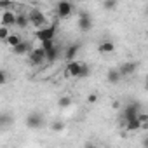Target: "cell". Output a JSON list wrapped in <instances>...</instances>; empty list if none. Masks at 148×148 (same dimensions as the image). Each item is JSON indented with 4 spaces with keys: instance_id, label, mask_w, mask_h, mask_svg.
<instances>
[{
    "instance_id": "obj_1",
    "label": "cell",
    "mask_w": 148,
    "mask_h": 148,
    "mask_svg": "<svg viewBox=\"0 0 148 148\" xmlns=\"http://www.w3.org/2000/svg\"><path fill=\"white\" fill-rule=\"evenodd\" d=\"M28 18H30V25L35 26V28H38V30L45 28V25H47V18H45V14L40 9H32L28 12Z\"/></svg>"
},
{
    "instance_id": "obj_2",
    "label": "cell",
    "mask_w": 148,
    "mask_h": 148,
    "mask_svg": "<svg viewBox=\"0 0 148 148\" xmlns=\"http://www.w3.org/2000/svg\"><path fill=\"white\" fill-rule=\"evenodd\" d=\"M35 37L44 44V42H54V37H56V25H49L45 28H40L35 32Z\"/></svg>"
},
{
    "instance_id": "obj_3",
    "label": "cell",
    "mask_w": 148,
    "mask_h": 148,
    "mask_svg": "<svg viewBox=\"0 0 148 148\" xmlns=\"http://www.w3.org/2000/svg\"><path fill=\"white\" fill-rule=\"evenodd\" d=\"M82 61H70L66 66H64V77L66 79H79L80 71H82Z\"/></svg>"
},
{
    "instance_id": "obj_4",
    "label": "cell",
    "mask_w": 148,
    "mask_h": 148,
    "mask_svg": "<svg viewBox=\"0 0 148 148\" xmlns=\"http://www.w3.org/2000/svg\"><path fill=\"white\" fill-rule=\"evenodd\" d=\"M45 56H47V52L42 47H33V51L28 54V61H30V64L38 66V64H42L45 61Z\"/></svg>"
},
{
    "instance_id": "obj_5",
    "label": "cell",
    "mask_w": 148,
    "mask_h": 148,
    "mask_svg": "<svg viewBox=\"0 0 148 148\" xmlns=\"http://www.w3.org/2000/svg\"><path fill=\"white\" fill-rule=\"evenodd\" d=\"M139 113H141V110H139V105L132 101V103L125 105V108H124V112H122V117H124V120H125V122H129V120H134V119H138V117H139Z\"/></svg>"
},
{
    "instance_id": "obj_6",
    "label": "cell",
    "mask_w": 148,
    "mask_h": 148,
    "mask_svg": "<svg viewBox=\"0 0 148 148\" xmlns=\"http://www.w3.org/2000/svg\"><path fill=\"white\" fill-rule=\"evenodd\" d=\"M56 14L61 19L70 18L73 14V4H70V2H58L56 4Z\"/></svg>"
},
{
    "instance_id": "obj_7",
    "label": "cell",
    "mask_w": 148,
    "mask_h": 148,
    "mask_svg": "<svg viewBox=\"0 0 148 148\" xmlns=\"http://www.w3.org/2000/svg\"><path fill=\"white\" fill-rule=\"evenodd\" d=\"M44 115L42 113H38V112H32L28 117H26V125L30 127V129H38V127H42L44 125Z\"/></svg>"
},
{
    "instance_id": "obj_8",
    "label": "cell",
    "mask_w": 148,
    "mask_h": 148,
    "mask_svg": "<svg viewBox=\"0 0 148 148\" xmlns=\"http://www.w3.org/2000/svg\"><path fill=\"white\" fill-rule=\"evenodd\" d=\"M138 66H139L138 61H125V63H122L119 66V70L122 73V77H129V75H132V73L138 70Z\"/></svg>"
},
{
    "instance_id": "obj_9",
    "label": "cell",
    "mask_w": 148,
    "mask_h": 148,
    "mask_svg": "<svg viewBox=\"0 0 148 148\" xmlns=\"http://www.w3.org/2000/svg\"><path fill=\"white\" fill-rule=\"evenodd\" d=\"M0 23H2V26H5V28L16 26V14H14V11H4L2 18H0Z\"/></svg>"
},
{
    "instance_id": "obj_10",
    "label": "cell",
    "mask_w": 148,
    "mask_h": 148,
    "mask_svg": "<svg viewBox=\"0 0 148 148\" xmlns=\"http://www.w3.org/2000/svg\"><path fill=\"white\" fill-rule=\"evenodd\" d=\"M79 28H80L82 32H89V30L92 28V19H91L89 12H82V14L79 16Z\"/></svg>"
},
{
    "instance_id": "obj_11",
    "label": "cell",
    "mask_w": 148,
    "mask_h": 148,
    "mask_svg": "<svg viewBox=\"0 0 148 148\" xmlns=\"http://www.w3.org/2000/svg\"><path fill=\"white\" fill-rule=\"evenodd\" d=\"M32 51H33V47H32V42H28V40H23L19 45H16V47L12 49V52H14V54H18V56L30 54Z\"/></svg>"
},
{
    "instance_id": "obj_12",
    "label": "cell",
    "mask_w": 148,
    "mask_h": 148,
    "mask_svg": "<svg viewBox=\"0 0 148 148\" xmlns=\"http://www.w3.org/2000/svg\"><path fill=\"white\" fill-rule=\"evenodd\" d=\"M115 51V44L112 42V40H101L99 44H98V52L99 54H112Z\"/></svg>"
},
{
    "instance_id": "obj_13",
    "label": "cell",
    "mask_w": 148,
    "mask_h": 148,
    "mask_svg": "<svg viewBox=\"0 0 148 148\" xmlns=\"http://www.w3.org/2000/svg\"><path fill=\"white\" fill-rule=\"evenodd\" d=\"M120 79H122V73H120L119 68H110V70L106 71V80H108L110 84H119Z\"/></svg>"
},
{
    "instance_id": "obj_14",
    "label": "cell",
    "mask_w": 148,
    "mask_h": 148,
    "mask_svg": "<svg viewBox=\"0 0 148 148\" xmlns=\"http://www.w3.org/2000/svg\"><path fill=\"white\" fill-rule=\"evenodd\" d=\"M79 51H80V45H79V44H71V45L66 49V52H64V58L68 59V63H70V61H75V58H77Z\"/></svg>"
},
{
    "instance_id": "obj_15",
    "label": "cell",
    "mask_w": 148,
    "mask_h": 148,
    "mask_svg": "<svg viewBox=\"0 0 148 148\" xmlns=\"http://www.w3.org/2000/svg\"><path fill=\"white\" fill-rule=\"evenodd\" d=\"M28 25H30L28 12H19V14H16V26H19V28H26Z\"/></svg>"
},
{
    "instance_id": "obj_16",
    "label": "cell",
    "mask_w": 148,
    "mask_h": 148,
    "mask_svg": "<svg viewBox=\"0 0 148 148\" xmlns=\"http://www.w3.org/2000/svg\"><path fill=\"white\" fill-rule=\"evenodd\" d=\"M21 42H23V38H21L18 33H11V37L7 38V42H5V44H7V45H11V47L14 49V47H16V45H19Z\"/></svg>"
},
{
    "instance_id": "obj_17",
    "label": "cell",
    "mask_w": 148,
    "mask_h": 148,
    "mask_svg": "<svg viewBox=\"0 0 148 148\" xmlns=\"http://www.w3.org/2000/svg\"><path fill=\"white\" fill-rule=\"evenodd\" d=\"M59 58V49L58 47H54V49H51V51H47V56H45V61H49V63H54L56 59Z\"/></svg>"
},
{
    "instance_id": "obj_18",
    "label": "cell",
    "mask_w": 148,
    "mask_h": 148,
    "mask_svg": "<svg viewBox=\"0 0 148 148\" xmlns=\"http://www.w3.org/2000/svg\"><path fill=\"white\" fill-rule=\"evenodd\" d=\"M125 129L127 131H139L141 129V124H139V120L138 119H134V120H129V122H125Z\"/></svg>"
},
{
    "instance_id": "obj_19",
    "label": "cell",
    "mask_w": 148,
    "mask_h": 148,
    "mask_svg": "<svg viewBox=\"0 0 148 148\" xmlns=\"http://www.w3.org/2000/svg\"><path fill=\"white\" fill-rule=\"evenodd\" d=\"M138 120H139V124H141V129H143V131H146V129H148V113L141 112V113H139V117H138Z\"/></svg>"
},
{
    "instance_id": "obj_20",
    "label": "cell",
    "mask_w": 148,
    "mask_h": 148,
    "mask_svg": "<svg viewBox=\"0 0 148 148\" xmlns=\"http://www.w3.org/2000/svg\"><path fill=\"white\" fill-rule=\"evenodd\" d=\"M58 105H59V108H68L71 105V98L70 96H61L58 99Z\"/></svg>"
},
{
    "instance_id": "obj_21",
    "label": "cell",
    "mask_w": 148,
    "mask_h": 148,
    "mask_svg": "<svg viewBox=\"0 0 148 148\" xmlns=\"http://www.w3.org/2000/svg\"><path fill=\"white\" fill-rule=\"evenodd\" d=\"M101 5H103V9H106V11H113V9L117 7V2H115V0H105Z\"/></svg>"
},
{
    "instance_id": "obj_22",
    "label": "cell",
    "mask_w": 148,
    "mask_h": 148,
    "mask_svg": "<svg viewBox=\"0 0 148 148\" xmlns=\"http://www.w3.org/2000/svg\"><path fill=\"white\" fill-rule=\"evenodd\" d=\"M11 37V33H9V28H5V26H2L0 28V40L2 42H7V38Z\"/></svg>"
},
{
    "instance_id": "obj_23",
    "label": "cell",
    "mask_w": 148,
    "mask_h": 148,
    "mask_svg": "<svg viewBox=\"0 0 148 148\" xmlns=\"http://www.w3.org/2000/svg\"><path fill=\"white\" fill-rule=\"evenodd\" d=\"M51 129H52V131H63V129H64V124H63L61 120H56V122H52Z\"/></svg>"
},
{
    "instance_id": "obj_24",
    "label": "cell",
    "mask_w": 148,
    "mask_h": 148,
    "mask_svg": "<svg viewBox=\"0 0 148 148\" xmlns=\"http://www.w3.org/2000/svg\"><path fill=\"white\" fill-rule=\"evenodd\" d=\"M89 75V64H82V71H80V75H79V79H82V77H87Z\"/></svg>"
},
{
    "instance_id": "obj_25",
    "label": "cell",
    "mask_w": 148,
    "mask_h": 148,
    "mask_svg": "<svg viewBox=\"0 0 148 148\" xmlns=\"http://www.w3.org/2000/svg\"><path fill=\"white\" fill-rule=\"evenodd\" d=\"M96 101H98V94H96V92H91V94L87 96V103H91V105H94Z\"/></svg>"
},
{
    "instance_id": "obj_26",
    "label": "cell",
    "mask_w": 148,
    "mask_h": 148,
    "mask_svg": "<svg viewBox=\"0 0 148 148\" xmlns=\"http://www.w3.org/2000/svg\"><path fill=\"white\" fill-rule=\"evenodd\" d=\"M0 124H2L4 127L9 124V117H7V113H2V117H0Z\"/></svg>"
},
{
    "instance_id": "obj_27",
    "label": "cell",
    "mask_w": 148,
    "mask_h": 148,
    "mask_svg": "<svg viewBox=\"0 0 148 148\" xmlns=\"http://www.w3.org/2000/svg\"><path fill=\"white\" fill-rule=\"evenodd\" d=\"M7 82V73H5V70H2L0 71V84H5Z\"/></svg>"
},
{
    "instance_id": "obj_28",
    "label": "cell",
    "mask_w": 148,
    "mask_h": 148,
    "mask_svg": "<svg viewBox=\"0 0 148 148\" xmlns=\"http://www.w3.org/2000/svg\"><path fill=\"white\" fill-rule=\"evenodd\" d=\"M84 148H98V145L94 141H86L84 143Z\"/></svg>"
},
{
    "instance_id": "obj_29",
    "label": "cell",
    "mask_w": 148,
    "mask_h": 148,
    "mask_svg": "<svg viewBox=\"0 0 148 148\" xmlns=\"http://www.w3.org/2000/svg\"><path fill=\"white\" fill-rule=\"evenodd\" d=\"M143 148H148V134H146L145 139H143Z\"/></svg>"
},
{
    "instance_id": "obj_30",
    "label": "cell",
    "mask_w": 148,
    "mask_h": 148,
    "mask_svg": "<svg viewBox=\"0 0 148 148\" xmlns=\"http://www.w3.org/2000/svg\"><path fill=\"white\" fill-rule=\"evenodd\" d=\"M145 87H146V91H148V77H146V80H145Z\"/></svg>"
},
{
    "instance_id": "obj_31",
    "label": "cell",
    "mask_w": 148,
    "mask_h": 148,
    "mask_svg": "<svg viewBox=\"0 0 148 148\" xmlns=\"http://www.w3.org/2000/svg\"><path fill=\"white\" fill-rule=\"evenodd\" d=\"M146 14H148V5H146Z\"/></svg>"
}]
</instances>
